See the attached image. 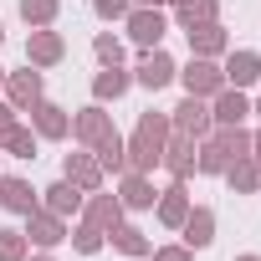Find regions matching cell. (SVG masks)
Here are the masks:
<instances>
[{
    "label": "cell",
    "instance_id": "cell-16",
    "mask_svg": "<svg viewBox=\"0 0 261 261\" xmlns=\"http://www.w3.org/2000/svg\"><path fill=\"white\" fill-rule=\"evenodd\" d=\"M62 179H72L82 195H92V190H102V164L92 159V149H87V154H67V164H62Z\"/></svg>",
    "mask_w": 261,
    "mask_h": 261
},
{
    "label": "cell",
    "instance_id": "cell-30",
    "mask_svg": "<svg viewBox=\"0 0 261 261\" xmlns=\"http://www.w3.org/2000/svg\"><path fill=\"white\" fill-rule=\"evenodd\" d=\"M62 11V0H21V21L26 26H51Z\"/></svg>",
    "mask_w": 261,
    "mask_h": 261
},
{
    "label": "cell",
    "instance_id": "cell-35",
    "mask_svg": "<svg viewBox=\"0 0 261 261\" xmlns=\"http://www.w3.org/2000/svg\"><path fill=\"white\" fill-rule=\"evenodd\" d=\"M149 256H154V261H195V251H190V246H154Z\"/></svg>",
    "mask_w": 261,
    "mask_h": 261
},
{
    "label": "cell",
    "instance_id": "cell-34",
    "mask_svg": "<svg viewBox=\"0 0 261 261\" xmlns=\"http://www.w3.org/2000/svg\"><path fill=\"white\" fill-rule=\"evenodd\" d=\"M92 11H97L102 21H123L128 11H134V0H92Z\"/></svg>",
    "mask_w": 261,
    "mask_h": 261
},
{
    "label": "cell",
    "instance_id": "cell-42",
    "mask_svg": "<svg viewBox=\"0 0 261 261\" xmlns=\"http://www.w3.org/2000/svg\"><path fill=\"white\" fill-rule=\"evenodd\" d=\"M236 261H261V256H236Z\"/></svg>",
    "mask_w": 261,
    "mask_h": 261
},
{
    "label": "cell",
    "instance_id": "cell-5",
    "mask_svg": "<svg viewBox=\"0 0 261 261\" xmlns=\"http://www.w3.org/2000/svg\"><path fill=\"white\" fill-rule=\"evenodd\" d=\"M62 57H67L62 31H51V26H31V36H26V67H57Z\"/></svg>",
    "mask_w": 261,
    "mask_h": 261
},
{
    "label": "cell",
    "instance_id": "cell-33",
    "mask_svg": "<svg viewBox=\"0 0 261 261\" xmlns=\"http://www.w3.org/2000/svg\"><path fill=\"white\" fill-rule=\"evenodd\" d=\"M67 241H72V246H77V251H82V256H97V251H102V241H108V236H102V230H97V225H87V220H82V225H77V230H67Z\"/></svg>",
    "mask_w": 261,
    "mask_h": 261
},
{
    "label": "cell",
    "instance_id": "cell-28",
    "mask_svg": "<svg viewBox=\"0 0 261 261\" xmlns=\"http://www.w3.org/2000/svg\"><path fill=\"white\" fill-rule=\"evenodd\" d=\"M174 21H179V31H190V26L220 21V6L215 0H185V6H174Z\"/></svg>",
    "mask_w": 261,
    "mask_h": 261
},
{
    "label": "cell",
    "instance_id": "cell-18",
    "mask_svg": "<svg viewBox=\"0 0 261 261\" xmlns=\"http://www.w3.org/2000/svg\"><path fill=\"white\" fill-rule=\"evenodd\" d=\"M179 236H185V246H190V251H205V246L215 241V210H210V205H190V215H185Z\"/></svg>",
    "mask_w": 261,
    "mask_h": 261
},
{
    "label": "cell",
    "instance_id": "cell-40",
    "mask_svg": "<svg viewBox=\"0 0 261 261\" xmlns=\"http://www.w3.org/2000/svg\"><path fill=\"white\" fill-rule=\"evenodd\" d=\"M0 92H6V67H0Z\"/></svg>",
    "mask_w": 261,
    "mask_h": 261
},
{
    "label": "cell",
    "instance_id": "cell-13",
    "mask_svg": "<svg viewBox=\"0 0 261 261\" xmlns=\"http://www.w3.org/2000/svg\"><path fill=\"white\" fill-rule=\"evenodd\" d=\"M41 190H31L21 174H0V210H11V215H31L41 200H36Z\"/></svg>",
    "mask_w": 261,
    "mask_h": 261
},
{
    "label": "cell",
    "instance_id": "cell-27",
    "mask_svg": "<svg viewBox=\"0 0 261 261\" xmlns=\"http://www.w3.org/2000/svg\"><path fill=\"white\" fill-rule=\"evenodd\" d=\"M108 241H113V251H123V256H149V251H154V241H149L139 225H128V220H123V225H113V230H108Z\"/></svg>",
    "mask_w": 261,
    "mask_h": 261
},
{
    "label": "cell",
    "instance_id": "cell-10",
    "mask_svg": "<svg viewBox=\"0 0 261 261\" xmlns=\"http://www.w3.org/2000/svg\"><path fill=\"white\" fill-rule=\"evenodd\" d=\"M102 134H113V113L102 108V102H92V108H82V113H72V139L82 144V149H92Z\"/></svg>",
    "mask_w": 261,
    "mask_h": 261
},
{
    "label": "cell",
    "instance_id": "cell-36",
    "mask_svg": "<svg viewBox=\"0 0 261 261\" xmlns=\"http://www.w3.org/2000/svg\"><path fill=\"white\" fill-rule=\"evenodd\" d=\"M11 123H16V108H11V102H0V134H6Z\"/></svg>",
    "mask_w": 261,
    "mask_h": 261
},
{
    "label": "cell",
    "instance_id": "cell-23",
    "mask_svg": "<svg viewBox=\"0 0 261 261\" xmlns=\"http://www.w3.org/2000/svg\"><path fill=\"white\" fill-rule=\"evenodd\" d=\"M210 102H215V108H210V118H215V123H246V113H251V102H246V92H241V87H220Z\"/></svg>",
    "mask_w": 261,
    "mask_h": 261
},
{
    "label": "cell",
    "instance_id": "cell-9",
    "mask_svg": "<svg viewBox=\"0 0 261 261\" xmlns=\"http://www.w3.org/2000/svg\"><path fill=\"white\" fill-rule=\"evenodd\" d=\"M31 113V128H36V139H72V113L67 108H57V102H31L26 108Z\"/></svg>",
    "mask_w": 261,
    "mask_h": 261
},
{
    "label": "cell",
    "instance_id": "cell-6",
    "mask_svg": "<svg viewBox=\"0 0 261 261\" xmlns=\"http://www.w3.org/2000/svg\"><path fill=\"white\" fill-rule=\"evenodd\" d=\"M46 97V77L36 72V67H26V72H6V102L16 108V113H26L31 102H41Z\"/></svg>",
    "mask_w": 261,
    "mask_h": 261
},
{
    "label": "cell",
    "instance_id": "cell-11",
    "mask_svg": "<svg viewBox=\"0 0 261 261\" xmlns=\"http://www.w3.org/2000/svg\"><path fill=\"white\" fill-rule=\"evenodd\" d=\"M82 220H87V225H97V230L108 236L113 225H123V200H118V195H102V190H92V195L82 200Z\"/></svg>",
    "mask_w": 261,
    "mask_h": 261
},
{
    "label": "cell",
    "instance_id": "cell-22",
    "mask_svg": "<svg viewBox=\"0 0 261 261\" xmlns=\"http://www.w3.org/2000/svg\"><path fill=\"white\" fill-rule=\"evenodd\" d=\"M210 144H215L225 159H246V154H251V134H246L241 123H215V128H210Z\"/></svg>",
    "mask_w": 261,
    "mask_h": 261
},
{
    "label": "cell",
    "instance_id": "cell-3",
    "mask_svg": "<svg viewBox=\"0 0 261 261\" xmlns=\"http://www.w3.org/2000/svg\"><path fill=\"white\" fill-rule=\"evenodd\" d=\"M169 128H174V134H190V139H210V128H215V118H210V102L185 92V102L169 113Z\"/></svg>",
    "mask_w": 261,
    "mask_h": 261
},
{
    "label": "cell",
    "instance_id": "cell-25",
    "mask_svg": "<svg viewBox=\"0 0 261 261\" xmlns=\"http://www.w3.org/2000/svg\"><path fill=\"white\" fill-rule=\"evenodd\" d=\"M0 154H11V159H36V128L11 123L6 134H0Z\"/></svg>",
    "mask_w": 261,
    "mask_h": 261
},
{
    "label": "cell",
    "instance_id": "cell-29",
    "mask_svg": "<svg viewBox=\"0 0 261 261\" xmlns=\"http://www.w3.org/2000/svg\"><path fill=\"white\" fill-rule=\"evenodd\" d=\"M123 154H128V169L134 174H154L159 169V149H149L144 139H123Z\"/></svg>",
    "mask_w": 261,
    "mask_h": 261
},
{
    "label": "cell",
    "instance_id": "cell-37",
    "mask_svg": "<svg viewBox=\"0 0 261 261\" xmlns=\"http://www.w3.org/2000/svg\"><path fill=\"white\" fill-rule=\"evenodd\" d=\"M134 6H149V11H164V6H169V0H134Z\"/></svg>",
    "mask_w": 261,
    "mask_h": 261
},
{
    "label": "cell",
    "instance_id": "cell-38",
    "mask_svg": "<svg viewBox=\"0 0 261 261\" xmlns=\"http://www.w3.org/2000/svg\"><path fill=\"white\" fill-rule=\"evenodd\" d=\"M251 154L261 159V128H256V134H251Z\"/></svg>",
    "mask_w": 261,
    "mask_h": 261
},
{
    "label": "cell",
    "instance_id": "cell-7",
    "mask_svg": "<svg viewBox=\"0 0 261 261\" xmlns=\"http://www.w3.org/2000/svg\"><path fill=\"white\" fill-rule=\"evenodd\" d=\"M67 230H72V225H67L62 215H51L46 205H36V210L26 215V241H31V246H41V251L62 246V241H67Z\"/></svg>",
    "mask_w": 261,
    "mask_h": 261
},
{
    "label": "cell",
    "instance_id": "cell-4",
    "mask_svg": "<svg viewBox=\"0 0 261 261\" xmlns=\"http://www.w3.org/2000/svg\"><path fill=\"white\" fill-rule=\"evenodd\" d=\"M174 179H190L195 174V164H200V139H190V134H174L169 128V139H164V159H159Z\"/></svg>",
    "mask_w": 261,
    "mask_h": 261
},
{
    "label": "cell",
    "instance_id": "cell-39",
    "mask_svg": "<svg viewBox=\"0 0 261 261\" xmlns=\"http://www.w3.org/2000/svg\"><path fill=\"white\" fill-rule=\"evenodd\" d=\"M26 261H57V256H26Z\"/></svg>",
    "mask_w": 261,
    "mask_h": 261
},
{
    "label": "cell",
    "instance_id": "cell-15",
    "mask_svg": "<svg viewBox=\"0 0 261 261\" xmlns=\"http://www.w3.org/2000/svg\"><path fill=\"white\" fill-rule=\"evenodd\" d=\"M220 72H225V87H241L246 92V87L261 82V51H230Z\"/></svg>",
    "mask_w": 261,
    "mask_h": 261
},
{
    "label": "cell",
    "instance_id": "cell-26",
    "mask_svg": "<svg viewBox=\"0 0 261 261\" xmlns=\"http://www.w3.org/2000/svg\"><path fill=\"white\" fill-rule=\"evenodd\" d=\"M134 139H144L149 149H159V159H164V139H169V113H139V128H134Z\"/></svg>",
    "mask_w": 261,
    "mask_h": 261
},
{
    "label": "cell",
    "instance_id": "cell-41",
    "mask_svg": "<svg viewBox=\"0 0 261 261\" xmlns=\"http://www.w3.org/2000/svg\"><path fill=\"white\" fill-rule=\"evenodd\" d=\"M251 113H256V118H261V97H256V108H251Z\"/></svg>",
    "mask_w": 261,
    "mask_h": 261
},
{
    "label": "cell",
    "instance_id": "cell-21",
    "mask_svg": "<svg viewBox=\"0 0 261 261\" xmlns=\"http://www.w3.org/2000/svg\"><path fill=\"white\" fill-rule=\"evenodd\" d=\"M225 185H230L236 195H256V190H261V159H256V154L230 159V164H225Z\"/></svg>",
    "mask_w": 261,
    "mask_h": 261
},
{
    "label": "cell",
    "instance_id": "cell-14",
    "mask_svg": "<svg viewBox=\"0 0 261 261\" xmlns=\"http://www.w3.org/2000/svg\"><path fill=\"white\" fill-rule=\"evenodd\" d=\"M185 36H190V57H210V62H215V57H225V51H230V41H225V26H220V21L190 26Z\"/></svg>",
    "mask_w": 261,
    "mask_h": 261
},
{
    "label": "cell",
    "instance_id": "cell-1",
    "mask_svg": "<svg viewBox=\"0 0 261 261\" xmlns=\"http://www.w3.org/2000/svg\"><path fill=\"white\" fill-rule=\"evenodd\" d=\"M123 26H128V41H134V46L154 51L164 41V31H169V16L164 11H149V6H134V11L123 16Z\"/></svg>",
    "mask_w": 261,
    "mask_h": 261
},
{
    "label": "cell",
    "instance_id": "cell-2",
    "mask_svg": "<svg viewBox=\"0 0 261 261\" xmlns=\"http://www.w3.org/2000/svg\"><path fill=\"white\" fill-rule=\"evenodd\" d=\"M179 82H185L190 97H205V102H210V97L225 87V72H220L210 57H190V67H179Z\"/></svg>",
    "mask_w": 261,
    "mask_h": 261
},
{
    "label": "cell",
    "instance_id": "cell-31",
    "mask_svg": "<svg viewBox=\"0 0 261 261\" xmlns=\"http://www.w3.org/2000/svg\"><path fill=\"white\" fill-rule=\"evenodd\" d=\"M26 256H31V241H26V230L6 225V230H0V261H26Z\"/></svg>",
    "mask_w": 261,
    "mask_h": 261
},
{
    "label": "cell",
    "instance_id": "cell-32",
    "mask_svg": "<svg viewBox=\"0 0 261 261\" xmlns=\"http://www.w3.org/2000/svg\"><path fill=\"white\" fill-rule=\"evenodd\" d=\"M92 57H97L102 67H123V41H118L113 31H97V36H92Z\"/></svg>",
    "mask_w": 261,
    "mask_h": 261
},
{
    "label": "cell",
    "instance_id": "cell-43",
    "mask_svg": "<svg viewBox=\"0 0 261 261\" xmlns=\"http://www.w3.org/2000/svg\"><path fill=\"white\" fill-rule=\"evenodd\" d=\"M0 46H6V26H0Z\"/></svg>",
    "mask_w": 261,
    "mask_h": 261
},
{
    "label": "cell",
    "instance_id": "cell-24",
    "mask_svg": "<svg viewBox=\"0 0 261 261\" xmlns=\"http://www.w3.org/2000/svg\"><path fill=\"white\" fill-rule=\"evenodd\" d=\"M92 159L102 164V174H123V169H128V154H123V134H118V128L92 144Z\"/></svg>",
    "mask_w": 261,
    "mask_h": 261
},
{
    "label": "cell",
    "instance_id": "cell-19",
    "mask_svg": "<svg viewBox=\"0 0 261 261\" xmlns=\"http://www.w3.org/2000/svg\"><path fill=\"white\" fill-rule=\"evenodd\" d=\"M128 87H134V72H128V67H102L92 77V102H118Z\"/></svg>",
    "mask_w": 261,
    "mask_h": 261
},
{
    "label": "cell",
    "instance_id": "cell-8",
    "mask_svg": "<svg viewBox=\"0 0 261 261\" xmlns=\"http://www.w3.org/2000/svg\"><path fill=\"white\" fill-rule=\"evenodd\" d=\"M174 77H179V67H174V57H169V51H159V46H154V51H144V62L134 67V82H139V87H149V92L169 87Z\"/></svg>",
    "mask_w": 261,
    "mask_h": 261
},
{
    "label": "cell",
    "instance_id": "cell-20",
    "mask_svg": "<svg viewBox=\"0 0 261 261\" xmlns=\"http://www.w3.org/2000/svg\"><path fill=\"white\" fill-rule=\"evenodd\" d=\"M41 195H46V210H51V215H62V220H67V215H82V200H87L72 179H57V185H46Z\"/></svg>",
    "mask_w": 261,
    "mask_h": 261
},
{
    "label": "cell",
    "instance_id": "cell-44",
    "mask_svg": "<svg viewBox=\"0 0 261 261\" xmlns=\"http://www.w3.org/2000/svg\"><path fill=\"white\" fill-rule=\"evenodd\" d=\"M0 159H6V154H0Z\"/></svg>",
    "mask_w": 261,
    "mask_h": 261
},
{
    "label": "cell",
    "instance_id": "cell-17",
    "mask_svg": "<svg viewBox=\"0 0 261 261\" xmlns=\"http://www.w3.org/2000/svg\"><path fill=\"white\" fill-rule=\"evenodd\" d=\"M154 210H159V225L179 230V225H185V215H190V190H185V179H174L169 190H159Z\"/></svg>",
    "mask_w": 261,
    "mask_h": 261
},
{
    "label": "cell",
    "instance_id": "cell-12",
    "mask_svg": "<svg viewBox=\"0 0 261 261\" xmlns=\"http://www.w3.org/2000/svg\"><path fill=\"white\" fill-rule=\"evenodd\" d=\"M118 200H123V210H154L159 190H154V179H149V174L123 169V174H118Z\"/></svg>",
    "mask_w": 261,
    "mask_h": 261
}]
</instances>
